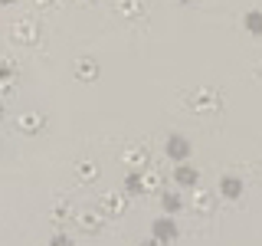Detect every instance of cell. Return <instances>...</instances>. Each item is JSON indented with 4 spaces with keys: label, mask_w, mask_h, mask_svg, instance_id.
<instances>
[{
    "label": "cell",
    "mask_w": 262,
    "mask_h": 246,
    "mask_svg": "<svg viewBox=\"0 0 262 246\" xmlns=\"http://www.w3.org/2000/svg\"><path fill=\"white\" fill-rule=\"evenodd\" d=\"M66 4H69V0H66Z\"/></svg>",
    "instance_id": "obj_29"
},
{
    "label": "cell",
    "mask_w": 262,
    "mask_h": 246,
    "mask_svg": "<svg viewBox=\"0 0 262 246\" xmlns=\"http://www.w3.org/2000/svg\"><path fill=\"white\" fill-rule=\"evenodd\" d=\"M121 164H125L128 171H144L151 168V148H147L144 141H131L121 148Z\"/></svg>",
    "instance_id": "obj_3"
},
{
    "label": "cell",
    "mask_w": 262,
    "mask_h": 246,
    "mask_svg": "<svg viewBox=\"0 0 262 246\" xmlns=\"http://www.w3.org/2000/svg\"><path fill=\"white\" fill-rule=\"evenodd\" d=\"M138 246H161L158 240H144V243H138Z\"/></svg>",
    "instance_id": "obj_23"
},
{
    "label": "cell",
    "mask_w": 262,
    "mask_h": 246,
    "mask_svg": "<svg viewBox=\"0 0 262 246\" xmlns=\"http://www.w3.org/2000/svg\"><path fill=\"white\" fill-rule=\"evenodd\" d=\"M190 207L207 217V213H213V207H216V194H210L207 187H200V184L190 187Z\"/></svg>",
    "instance_id": "obj_9"
},
{
    "label": "cell",
    "mask_w": 262,
    "mask_h": 246,
    "mask_svg": "<svg viewBox=\"0 0 262 246\" xmlns=\"http://www.w3.org/2000/svg\"><path fill=\"white\" fill-rule=\"evenodd\" d=\"M16 76H0V98H7V95H13L16 92Z\"/></svg>",
    "instance_id": "obj_21"
},
{
    "label": "cell",
    "mask_w": 262,
    "mask_h": 246,
    "mask_svg": "<svg viewBox=\"0 0 262 246\" xmlns=\"http://www.w3.org/2000/svg\"><path fill=\"white\" fill-rule=\"evenodd\" d=\"M0 4H4V7H13V4H16V0H0Z\"/></svg>",
    "instance_id": "obj_24"
},
{
    "label": "cell",
    "mask_w": 262,
    "mask_h": 246,
    "mask_svg": "<svg viewBox=\"0 0 262 246\" xmlns=\"http://www.w3.org/2000/svg\"><path fill=\"white\" fill-rule=\"evenodd\" d=\"M161 191H167L164 187V174L158 168H144L141 171V194H161Z\"/></svg>",
    "instance_id": "obj_14"
},
{
    "label": "cell",
    "mask_w": 262,
    "mask_h": 246,
    "mask_svg": "<svg viewBox=\"0 0 262 246\" xmlns=\"http://www.w3.org/2000/svg\"><path fill=\"white\" fill-rule=\"evenodd\" d=\"M164 154H167L174 164H180V161H190V141H187L184 135H167V141H164Z\"/></svg>",
    "instance_id": "obj_6"
},
{
    "label": "cell",
    "mask_w": 262,
    "mask_h": 246,
    "mask_svg": "<svg viewBox=\"0 0 262 246\" xmlns=\"http://www.w3.org/2000/svg\"><path fill=\"white\" fill-rule=\"evenodd\" d=\"M49 246H72V236L69 233H53L49 236Z\"/></svg>",
    "instance_id": "obj_22"
},
{
    "label": "cell",
    "mask_w": 262,
    "mask_h": 246,
    "mask_svg": "<svg viewBox=\"0 0 262 246\" xmlns=\"http://www.w3.org/2000/svg\"><path fill=\"white\" fill-rule=\"evenodd\" d=\"M95 210L102 213L105 220H118L121 213L128 210V194H121V191H105V194H98Z\"/></svg>",
    "instance_id": "obj_2"
},
{
    "label": "cell",
    "mask_w": 262,
    "mask_h": 246,
    "mask_svg": "<svg viewBox=\"0 0 262 246\" xmlns=\"http://www.w3.org/2000/svg\"><path fill=\"white\" fill-rule=\"evenodd\" d=\"M72 223H76L82 233H89V236H98L105 230V223H108V220L102 217V213H98L95 207H79L76 210V217H72Z\"/></svg>",
    "instance_id": "obj_5"
},
{
    "label": "cell",
    "mask_w": 262,
    "mask_h": 246,
    "mask_svg": "<svg viewBox=\"0 0 262 246\" xmlns=\"http://www.w3.org/2000/svg\"><path fill=\"white\" fill-rule=\"evenodd\" d=\"M92 4H102V0H92Z\"/></svg>",
    "instance_id": "obj_28"
},
{
    "label": "cell",
    "mask_w": 262,
    "mask_h": 246,
    "mask_svg": "<svg viewBox=\"0 0 262 246\" xmlns=\"http://www.w3.org/2000/svg\"><path fill=\"white\" fill-rule=\"evenodd\" d=\"M0 121H4V98H0Z\"/></svg>",
    "instance_id": "obj_25"
},
{
    "label": "cell",
    "mask_w": 262,
    "mask_h": 246,
    "mask_svg": "<svg viewBox=\"0 0 262 246\" xmlns=\"http://www.w3.org/2000/svg\"><path fill=\"white\" fill-rule=\"evenodd\" d=\"M10 36H13V43H20V46H36L39 43V23L33 20V16H16L13 27H10Z\"/></svg>",
    "instance_id": "obj_4"
},
{
    "label": "cell",
    "mask_w": 262,
    "mask_h": 246,
    "mask_svg": "<svg viewBox=\"0 0 262 246\" xmlns=\"http://www.w3.org/2000/svg\"><path fill=\"white\" fill-rule=\"evenodd\" d=\"M161 207L167 210V217H174V213L184 210V194L180 191H161Z\"/></svg>",
    "instance_id": "obj_17"
},
{
    "label": "cell",
    "mask_w": 262,
    "mask_h": 246,
    "mask_svg": "<svg viewBox=\"0 0 262 246\" xmlns=\"http://www.w3.org/2000/svg\"><path fill=\"white\" fill-rule=\"evenodd\" d=\"M216 194L226 197V200H239V197H243V177L239 174H223V177H220Z\"/></svg>",
    "instance_id": "obj_12"
},
{
    "label": "cell",
    "mask_w": 262,
    "mask_h": 246,
    "mask_svg": "<svg viewBox=\"0 0 262 246\" xmlns=\"http://www.w3.org/2000/svg\"><path fill=\"white\" fill-rule=\"evenodd\" d=\"M243 23H246V30H249L252 36H262V13H259V10H249Z\"/></svg>",
    "instance_id": "obj_20"
},
{
    "label": "cell",
    "mask_w": 262,
    "mask_h": 246,
    "mask_svg": "<svg viewBox=\"0 0 262 246\" xmlns=\"http://www.w3.org/2000/svg\"><path fill=\"white\" fill-rule=\"evenodd\" d=\"M187 105H190L196 115H220L223 112V95L213 86H196V89H190V95H187Z\"/></svg>",
    "instance_id": "obj_1"
},
{
    "label": "cell",
    "mask_w": 262,
    "mask_h": 246,
    "mask_svg": "<svg viewBox=\"0 0 262 246\" xmlns=\"http://www.w3.org/2000/svg\"><path fill=\"white\" fill-rule=\"evenodd\" d=\"M170 177H174V184L187 187V191L200 184V171H196L190 161H180V164H174V171H170Z\"/></svg>",
    "instance_id": "obj_8"
},
{
    "label": "cell",
    "mask_w": 262,
    "mask_h": 246,
    "mask_svg": "<svg viewBox=\"0 0 262 246\" xmlns=\"http://www.w3.org/2000/svg\"><path fill=\"white\" fill-rule=\"evenodd\" d=\"M72 217H76V207H72L69 197H59V200H53V207H49V220H53L56 227L72 223Z\"/></svg>",
    "instance_id": "obj_10"
},
{
    "label": "cell",
    "mask_w": 262,
    "mask_h": 246,
    "mask_svg": "<svg viewBox=\"0 0 262 246\" xmlns=\"http://www.w3.org/2000/svg\"><path fill=\"white\" fill-rule=\"evenodd\" d=\"M121 194H131V197L141 194V171H128L125 174V191Z\"/></svg>",
    "instance_id": "obj_18"
},
{
    "label": "cell",
    "mask_w": 262,
    "mask_h": 246,
    "mask_svg": "<svg viewBox=\"0 0 262 246\" xmlns=\"http://www.w3.org/2000/svg\"><path fill=\"white\" fill-rule=\"evenodd\" d=\"M98 72H102V66H98V59H92V56H79L76 59V79L79 82H95Z\"/></svg>",
    "instance_id": "obj_13"
},
{
    "label": "cell",
    "mask_w": 262,
    "mask_h": 246,
    "mask_svg": "<svg viewBox=\"0 0 262 246\" xmlns=\"http://www.w3.org/2000/svg\"><path fill=\"white\" fill-rule=\"evenodd\" d=\"M0 76H16V79H20V66H16L13 56L0 53Z\"/></svg>",
    "instance_id": "obj_19"
},
{
    "label": "cell",
    "mask_w": 262,
    "mask_h": 246,
    "mask_svg": "<svg viewBox=\"0 0 262 246\" xmlns=\"http://www.w3.org/2000/svg\"><path fill=\"white\" fill-rule=\"evenodd\" d=\"M36 4H43V7H46V4H56V0H36Z\"/></svg>",
    "instance_id": "obj_26"
},
{
    "label": "cell",
    "mask_w": 262,
    "mask_h": 246,
    "mask_svg": "<svg viewBox=\"0 0 262 246\" xmlns=\"http://www.w3.org/2000/svg\"><path fill=\"white\" fill-rule=\"evenodd\" d=\"M115 10H118L121 20H138V16L144 13V0H118Z\"/></svg>",
    "instance_id": "obj_15"
},
{
    "label": "cell",
    "mask_w": 262,
    "mask_h": 246,
    "mask_svg": "<svg viewBox=\"0 0 262 246\" xmlns=\"http://www.w3.org/2000/svg\"><path fill=\"white\" fill-rule=\"evenodd\" d=\"M180 4H196V0H180Z\"/></svg>",
    "instance_id": "obj_27"
},
{
    "label": "cell",
    "mask_w": 262,
    "mask_h": 246,
    "mask_svg": "<svg viewBox=\"0 0 262 246\" xmlns=\"http://www.w3.org/2000/svg\"><path fill=\"white\" fill-rule=\"evenodd\" d=\"M177 223H174V217H161V220H154L151 223V240H158L161 246H170L177 240Z\"/></svg>",
    "instance_id": "obj_7"
},
{
    "label": "cell",
    "mask_w": 262,
    "mask_h": 246,
    "mask_svg": "<svg viewBox=\"0 0 262 246\" xmlns=\"http://www.w3.org/2000/svg\"><path fill=\"white\" fill-rule=\"evenodd\" d=\"M95 177H98V164H95L92 158L76 161V180H79V184H92Z\"/></svg>",
    "instance_id": "obj_16"
},
{
    "label": "cell",
    "mask_w": 262,
    "mask_h": 246,
    "mask_svg": "<svg viewBox=\"0 0 262 246\" xmlns=\"http://www.w3.org/2000/svg\"><path fill=\"white\" fill-rule=\"evenodd\" d=\"M16 128H20L23 135H39V131L46 128V115L43 112H23L20 118H16Z\"/></svg>",
    "instance_id": "obj_11"
}]
</instances>
